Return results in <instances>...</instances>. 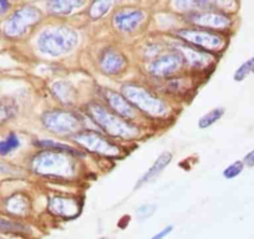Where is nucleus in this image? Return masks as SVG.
I'll return each mask as SVG.
<instances>
[{
  "label": "nucleus",
  "instance_id": "nucleus-9",
  "mask_svg": "<svg viewBox=\"0 0 254 239\" xmlns=\"http://www.w3.org/2000/svg\"><path fill=\"white\" fill-rule=\"evenodd\" d=\"M183 64H185L183 56L178 51H171L153 59L148 65V72L155 77L166 79L180 71Z\"/></svg>",
  "mask_w": 254,
  "mask_h": 239
},
{
  "label": "nucleus",
  "instance_id": "nucleus-21",
  "mask_svg": "<svg viewBox=\"0 0 254 239\" xmlns=\"http://www.w3.org/2000/svg\"><path fill=\"white\" fill-rule=\"evenodd\" d=\"M224 115V109L223 107H216V109L211 110L209 112H207L204 116H202L198 121V127L201 130H204V128L211 127L212 125L218 121L222 116Z\"/></svg>",
  "mask_w": 254,
  "mask_h": 239
},
{
  "label": "nucleus",
  "instance_id": "nucleus-33",
  "mask_svg": "<svg viewBox=\"0 0 254 239\" xmlns=\"http://www.w3.org/2000/svg\"><path fill=\"white\" fill-rule=\"evenodd\" d=\"M0 239H3V238H0Z\"/></svg>",
  "mask_w": 254,
  "mask_h": 239
},
{
  "label": "nucleus",
  "instance_id": "nucleus-18",
  "mask_svg": "<svg viewBox=\"0 0 254 239\" xmlns=\"http://www.w3.org/2000/svg\"><path fill=\"white\" fill-rule=\"evenodd\" d=\"M85 5V1H77V0H53L46 3V8L49 11L55 15H67L74 11L75 8Z\"/></svg>",
  "mask_w": 254,
  "mask_h": 239
},
{
  "label": "nucleus",
  "instance_id": "nucleus-14",
  "mask_svg": "<svg viewBox=\"0 0 254 239\" xmlns=\"http://www.w3.org/2000/svg\"><path fill=\"white\" fill-rule=\"evenodd\" d=\"M104 97L110 110H112L115 115H117L121 119L127 121V120L135 119L136 115H137L135 107L125 99L124 95L117 94V92L112 91V90H105Z\"/></svg>",
  "mask_w": 254,
  "mask_h": 239
},
{
  "label": "nucleus",
  "instance_id": "nucleus-4",
  "mask_svg": "<svg viewBox=\"0 0 254 239\" xmlns=\"http://www.w3.org/2000/svg\"><path fill=\"white\" fill-rule=\"evenodd\" d=\"M121 90L125 99L136 110H140L152 117H165L168 114L167 104L145 87L127 84L124 85Z\"/></svg>",
  "mask_w": 254,
  "mask_h": 239
},
{
  "label": "nucleus",
  "instance_id": "nucleus-20",
  "mask_svg": "<svg viewBox=\"0 0 254 239\" xmlns=\"http://www.w3.org/2000/svg\"><path fill=\"white\" fill-rule=\"evenodd\" d=\"M36 146L41 147L43 150L46 151H55V152H63V153H67V155H74V156H81V153L79 152L77 150H75L74 147L67 145H64V143H58L55 141H50V140H43L36 142Z\"/></svg>",
  "mask_w": 254,
  "mask_h": 239
},
{
  "label": "nucleus",
  "instance_id": "nucleus-26",
  "mask_svg": "<svg viewBox=\"0 0 254 239\" xmlns=\"http://www.w3.org/2000/svg\"><path fill=\"white\" fill-rule=\"evenodd\" d=\"M20 146L18 136L15 133H10L5 140L0 141V156H6Z\"/></svg>",
  "mask_w": 254,
  "mask_h": 239
},
{
  "label": "nucleus",
  "instance_id": "nucleus-10",
  "mask_svg": "<svg viewBox=\"0 0 254 239\" xmlns=\"http://www.w3.org/2000/svg\"><path fill=\"white\" fill-rule=\"evenodd\" d=\"M188 23L201 28L213 29V30H224L232 25V20L226 14L217 13V11H198L192 13L187 16Z\"/></svg>",
  "mask_w": 254,
  "mask_h": 239
},
{
  "label": "nucleus",
  "instance_id": "nucleus-32",
  "mask_svg": "<svg viewBox=\"0 0 254 239\" xmlns=\"http://www.w3.org/2000/svg\"><path fill=\"white\" fill-rule=\"evenodd\" d=\"M100 239H107V238H100Z\"/></svg>",
  "mask_w": 254,
  "mask_h": 239
},
{
  "label": "nucleus",
  "instance_id": "nucleus-29",
  "mask_svg": "<svg viewBox=\"0 0 254 239\" xmlns=\"http://www.w3.org/2000/svg\"><path fill=\"white\" fill-rule=\"evenodd\" d=\"M172 231H173V227L172 226H168V227H166V228H163L162 231L158 232L157 234H155V236H153L151 239H163V238H165V237H167L168 234H170Z\"/></svg>",
  "mask_w": 254,
  "mask_h": 239
},
{
  "label": "nucleus",
  "instance_id": "nucleus-17",
  "mask_svg": "<svg viewBox=\"0 0 254 239\" xmlns=\"http://www.w3.org/2000/svg\"><path fill=\"white\" fill-rule=\"evenodd\" d=\"M171 161H172V153L171 152H163L161 153L160 156L157 157V160L155 161V163H153L152 166L150 167V170L147 171V172L145 173V175L141 177L140 181L136 183V187L135 188H140L142 184L147 183V182L152 181V179H155L157 176H160L161 173H162V171L165 170L166 167H167L168 165L171 163Z\"/></svg>",
  "mask_w": 254,
  "mask_h": 239
},
{
  "label": "nucleus",
  "instance_id": "nucleus-6",
  "mask_svg": "<svg viewBox=\"0 0 254 239\" xmlns=\"http://www.w3.org/2000/svg\"><path fill=\"white\" fill-rule=\"evenodd\" d=\"M41 19V13L31 5L23 6L11 14L4 25V33L9 38H20L25 35L31 26L38 24Z\"/></svg>",
  "mask_w": 254,
  "mask_h": 239
},
{
  "label": "nucleus",
  "instance_id": "nucleus-1",
  "mask_svg": "<svg viewBox=\"0 0 254 239\" xmlns=\"http://www.w3.org/2000/svg\"><path fill=\"white\" fill-rule=\"evenodd\" d=\"M86 114L101 130L112 137L132 140L138 135V128L136 126L119 117L111 112V110H107L97 102H91L87 105Z\"/></svg>",
  "mask_w": 254,
  "mask_h": 239
},
{
  "label": "nucleus",
  "instance_id": "nucleus-5",
  "mask_svg": "<svg viewBox=\"0 0 254 239\" xmlns=\"http://www.w3.org/2000/svg\"><path fill=\"white\" fill-rule=\"evenodd\" d=\"M44 127L55 135L66 136L81 132L84 121L77 114L66 110H51L41 117Z\"/></svg>",
  "mask_w": 254,
  "mask_h": 239
},
{
  "label": "nucleus",
  "instance_id": "nucleus-8",
  "mask_svg": "<svg viewBox=\"0 0 254 239\" xmlns=\"http://www.w3.org/2000/svg\"><path fill=\"white\" fill-rule=\"evenodd\" d=\"M74 140L77 145L84 147L86 151L97 155L116 157L120 153V148L115 143L95 131H81L74 136Z\"/></svg>",
  "mask_w": 254,
  "mask_h": 239
},
{
  "label": "nucleus",
  "instance_id": "nucleus-30",
  "mask_svg": "<svg viewBox=\"0 0 254 239\" xmlns=\"http://www.w3.org/2000/svg\"><path fill=\"white\" fill-rule=\"evenodd\" d=\"M243 163L247 167H254V150L247 153L243 158Z\"/></svg>",
  "mask_w": 254,
  "mask_h": 239
},
{
  "label": "nucleus",
  "instance_id": "nucleus-11",
  "mask_svg": "<svg viewBox=\"0 0 254 239\" xmlns=\"http://www.w3.org/2000/svg\"><path fill=\"white\" fill-rule=\"evenodd\" d=\"M48 209L54 216L65 219H72L79 216L81 204L76 198L64 196H55L49 198Z\"/></svg>",
  "mask_w": 254,
  "mask_h": 239
},
{
  "label": "nucleus",
  "instance_id": "nucleus-27",
  "mask_svg": "<svg viewBox=\"0 0 254 239\" xmlns=\"http://www.w3.org/2000/svg\"><path fill=\"white\" fill-rule=\"evenodd\" d=\"M243 168H244L243 161H236V162H233L232 165H229L228 167L224 168L223 171L224 178H227V179H233V178H236L237 176L241 175Z\"/></svg>",
  "mask_w": 254,
  "mask_h": 239
},
{
  "label": "nucleus",
  "instance_id": "nucleus-15",
  "mask_svg": "<svg viewBox=\"0 0 254 239\" xmlns=\"http://www.w3.org/2000/svg\"><path fill=\"white\" fill-rule=\"evenodd\" d=\"M178 53L183 56L186 62H188L190 66L196 67V69L208 66L209 62L213 60V58L209 54L202 50H197V49L188 48V46H181Z\"/></svg>",
  "mask_w": 254,
  "mask_h": 239
},
{
  "label": "nucleus",
  "instance_id": "nucleus-22",
  "mask_svg": "<svg viewBox=\"0 0 254 239\" xmlns=\"http://www.w3.org/2000/svg\"><path fill=\"white\" fill-rule=\"evenodd\" d=\"M112 1H109V0H102V1H94L91 4L89 9V15L90 18L96 20V19L102 18L107 11L111 9L112 6Z\"/></svg>",
  "mask_w": 254,
  "mask_h": 239
},
{
  "label": "nucleus",
  "instance_id": "nucleus-16",
  "mask_svg": "<svg viewBox=\"0 0 254 239\" xmlns=\"http://www.w3.org/2000/svg\"><path fill=\"white\" fill-rule=\"evenodd\" d=\"M50 91L54 95V97L64 105L75 104L77 99V92L75 87L66 81L54 82L50 87Z\"/></svg>",
  "mask_w": 254,
  "mask_h": 239
},
{
  "label": "nucleus",
  "instance_id": "nucleus-25",
  "mask_svg": "<svg viewBox=\"0 0 254 239\" xmlns=\"http://www.w3.org/2000/svg\"><path fill=\"white\" fill-rule=\"evenodd\" d=\"M251 74H254V58H251L249 60H247L246 62H243V64L236 70L233 79L234 81L241 82L243 81V80H246Z\"/></svg>",
  "mask_w": 254,
  "mask_h": 239
},
{
  "label": "nucleus",
  "instance_id": "nucleus-31",
  "mask_svg": "<svg viewBox=\"0 0 254 239\" xmlns=\"http://www.w3.org/2000/svg\"><path fill=\"white\" fill-rule=\"evenodd\" d=\"M9 3H6V1H0V11L1 13H4V11H6L9 9Z\"/></svg>",
  "mask_w": 254,
  "mask_h": 239
},
{
  "label": "nucleus",
  "instance_id": "nucleus-2",
  "mask_svg": "<svg viewBox=\"0 0 254 239\" xmlns=\"http://www.w3.org/2000/svg\"><path fill=\"white\" fill-rule=\"evenodd\" d=\"M31 170L45 177L71 178L76 172V165L67 153L44 150L33 157Z\"/></svg>",
  "mask_w": 254,
  "mask_h": 239
},
{
  "label": "nucleus",
  "instance_id": "nucleus-28",
  "mask_svg": "<svg viewBox=\"0 0 254 239\" xmlns=\"http://www.w3.org/2000/svg\"><path fill=\"white\" fill-rule=\"evenodd\" d=\"M156 211L155 204H143L140 208L137 209V213L140 214L142 218H146V217H150L153 212Z\"/></svg>",
  "mask_w": 254,
  "mask_h": 239
},
{
  "label": "nucleus",
  "instance_id": "nucleus-23",
  "mask_svg": "<svg viewBox=\"0 0 254 239\" xmlns=\"http://www.w3.org/2000/svg\"><path fill=\"white\" fill-rule=\"evenodd\" d=\"M0 232H3V233H26L28 227L18 223V222L0 217Z\"/></svg>",
  "mask_w": 254,
  "mask_h": 239
},
{
  "label": "nucleus",
  "instance_id": "nucleus-7",
  "mask_svg": "<svg viewBox=\"0 0 254 239\" xmlns=\"http://www.w3.org/2000/svg\"><path fill=\"white\" fill-rule=\"evenodd\" d=\"M176 35L194 48L206 51H219L226 45L223 36L209 30L182 29V30H178Z\"/></svg>",
  "mask_w": 254,
  "mask_h": 239
},
{
  "label": "nucleus",
  "instance_id": "nucleus-12",
  "mask_svg": "<svg viewBox=\"0 0 254 239\" xmlns=\"http://www.w3.org/2000/svg\"><path fill=\"white\" fill-rule=\"evenodd\" d=\"M99 66L104 74L106 75H119L126 69L127 59L121 51L116 49L107 48L102 50L99 56Z\"/></svg>",
  "mask_w": 254,
  "mask_h": 239
},
{
  "label": "nucleus",
  "instance_id": "nucleus-13",
  "mask_svg": "<svg viewBox=\"0 0 254 239\" xmlns=\"http://www.w3.org/2000/svg\"><path fill=\"white\" fill-rule=\"evenodd\" d=\"M145 11L141 9H122L114 16V25L121 33H132L145 20Z\"/></svg>",
  "mask_w": 254,
  "mask_h": 239
},
{
  "label": "nucleus",
  "instance_id": "nucleus-24",
  "mask_svg": "<svg viewBox=\"0 0 254 239\" xmlns=\"http://www.w3.org/2000/svg\"><path fill=\"white\" fill-rule=\"evenodd\" d=\"M16 111H18V107L15 106L14 102L8 101V100L0 102V125L8 122L9 120L13 119Z\"/></svg>",
  "mask_w": 254,
  "mask_h": 239
},
{
  "label": "nucleus",
  "instance_id": "nucleus-19",
  "mask_svg": "<svg viewBox=\"0 0 254 239\" xmlns=\"http://www.w3.org/2000/svg\"><path fill=\"white\" fill-rule=\"evenodd\" d=\"M6 211L10 212L15 216H24L28 213L30 204H29V198L21 193H16L14 196L9 197L5 202Z\"/></svg>",
  "mask_w": 254,
  "mask_h": 239
},
{
  "label": "nucleus",
  "instance_id": "nucleus-3",
  "mask_svg": "<svg viewBox=\"0 0 254 239\" xmlns=\"http://www.w3.org/2000/svg\"><path fill=\"white\" fill-rule=\"evenodd\" d=\"M79 43V35L66 26H55L41 31L38 38V46L41 53L56 58L74 50Z\"/></svg>",
  "mask_w": 254,
  "mask_h": 239
}]
</instances>
